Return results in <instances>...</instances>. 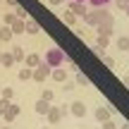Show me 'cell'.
<instances>
[{
	"label": "cell",
	"mask_w": 129,
	"mask_h": 129,
	"mask_svg": "<svg viewBox=\"0 0 129 129\" xmlns=\"http://www.w3.org/2000/svg\"><path fill=\"white\" fill-rule=\"evenodd\" d=\"M62 22L67 24V26H74V24H77V14H72V12L67 10V12L62 14Z\"/></svg>",
	"instance_id": "cell-16"
},
{
	"label": "cell",
	"mask_w": 129,
	"mask_h": 129,
	"mask_svg": "<svg viewBox=\"0 0 129 129\" xmlns=\"http://www.w3.org/2000/svg\"><path fill=\"white\" fill-rule=\"evenodd\" d=\"M0 64H3V67H12V64H14L12 53H3V57H0Z\"/></svg>",
	"instance_id": "cell-18"
},
{
	"label": "cell",
	"mask_w": 129,
	"mask_h": 129,
	"mask_svg": "<svg viewBox=\"0 0 129 129\" xmlns=\"http://www.w3.org/2000/svg\"><path fill=\"white\" fill-rule=\"evenodd\" d=\"M93 115H96L98 122H105V120H110V117H112V110H110V108H105V105H101Z\"/></svg>",
	"instance_id": "cell-8"
},
{
	"label": "cell",
	"mask_w": 129,
	"mask_h": 129,
	"mask_svg": "<svg viewBox=\"0 0 129 129\" xmlns=\"http://www.w3.org/2000/svg\"><path fill=\"white\" fill-rule=\"evenodd\" d=\"M74 3H88V0H74Z\"/></svg>",
	"instance_id": "cell-37"
},
{
	"label": "cell",
	"mask_w": 129,
	"mask_h": 129,
	"mask_svg": "<svg viewBox=\"0 0 129 129\" xmlns=\"http://www.w3.org/2000/svg\"><path fill=\"white\" fill-rule=\"evenodd\" d=\"M50 69H53V67H50L48 62H41L36 69H34V77H31V79H34V81H46V79L50 77Z\"/></svg>",
	"instance_id": "cell-3"
},
{
	"label": "cell",
	"mask_w": 129,
	"mask_h": 129,
	"mask_svg": "<svg viewBox=\"0 0 129 129\" xmlns=\"http://www.w3.org/2000/svg\"><path fill=\"white\" fill-rule=\"evenodd\" d=\"M77 88V81H64V91H74Z\"/></svg>",
	"instance_id": "cell-28"
},
{
	"label": "cell",
	"mask_w": 129,
	"mask_h": 129,
	"mask_svg": "<svg viewBox=\"0 0 129 129\" xmlns=\"http://www.w3.org/2000/svg\"><path fill=\"white\" fill-rule=\"evenodd\" d=\"M7 129H10V127H7Z\"/></svg>",
	"instance_id": "cell-41"
},
{
	"label": "cell",
	"mask_w": 129,
	"mask_h": 129,
	"mask_svg": "<svg viewBox=\"0 0 129 129\" xmlns=\"http://www.w3.org/2000/svg\"><path fill=\"white\" fill-rule=\"evenodd\" d=\"M10 103H12V101H7V98H0V115H5V110L10 108Z\"/></svg>",
	"instance_id": "cell-25"
},
{
	"label": "cell",
	"mask_w": 129,
	"mask_h": 129,
	"mask_svg": "<svg viewBox=\"0 0 129 129\" xmlns=\"http://www.w3.org/2000/svg\"><path fill=\"white\" fill-rule=\"evenodd\" d=\"M0 98H7V101H12V98H14V88H12V86H5L3 91H0Z\"/></svg>",
	"instance_id": "cell-21"
},
{
	"label": "cell",
	"mask_w": 129,
	"mask_h": 129,
	"mask_svg": "<svg viewBox=\"0 0 129 129\" xmlns=\"http://www.w3.org/2000/svg\"><path fill=\"white\" fill-rule=\"evenodd\" d=\"M101 124H103V129H117V124H115L112 117H110V120H105V122H101Z\"/></svg>",
	"instance_id": "cell-26"
},
{
	"label": "cell",
	"mask_w": 129,
	"mask_h": 129,
	"mask_svg": "<svg viewBox=\"0 0 129 129\" xmlns=\"http://www.w3.org/2000/svg\"><path fill=\"white\" fill-rule=\"evenodd\" d=\"M117 48H120V53H129V36L117 38Z\"/></svg>",
	"instance_id": "cell-15"
},
{
	"label": "cell",
	"mask_w": 129,
	"mask_h": 129,
	"mask_svg": "<svg viewBox=\"0 0 129 129\" xmlns=\"http://www.w3.org/2000/svg\"><path fill=\"white\" fill-rule=\"evenodd\" d=\"M84 22L88 26H93L98 34H112V26H115V17L105 7H96L93 12H86L84 14Z\"/></svg>",
	"instance_id": "cell-1"
},
{
	"label": "cell",
	"mask_w": 129,
	"mask_h": 129,
	"mask_svg": "<svg viewBox=\"0 0 129 129\" xmlns=\"http://www.w3.org/2000/svg\"><path fill=\"white\" fill-rule=\"evenodd\" d=\"M0 57H3V53H0Z\"/></svg>",
	"instance_id": "cell-39"
},
{
	"label": "cell",
	"mask_w": 129,
	"mask_h": 129,
	"mask_svg": "<svg viewBox=\"0 0 129 129\" xmlns=\"http://www.w3.org/2000/svg\"><path fill=\"white\" fill-rule=\"evenodd\" d=\"M12 57H14V62H22L24 57H26V53H24L19 46H14V48H12Z\"/></svg>",
	"instance_id": "cell-17"
},
{
	"label": "cell",
	"mask_w": 129,
	"mask_h": 129,
	"mask_svg": "<svg viewBox=\"0 0 129 129\" xmlns=\"http://www.w3.org/2000/svg\"><path fill=\"white\" fill-rule=\"evenodd\" d=\"M124 12H127V17H129V5H127V7H124Z\"/></svg>",
	"instance_id": "cell-36"
},
{
	"label": "cell",
	"mask_w": 129,
	"mask_h": 129,
	"mask_svg": "<svg viewBox=\"0 0 129 129\" xmlns=\"http://www.w3.org/2000/svg\"><path fill=\"white\" fill-rule=\"evenodd\" d=\"M50 105H53V103H48V101H43V98H38V101L34 103V110H36L38 115H46V112L50 110Z\"/></svg>",
	"instance_id": "cell-10"
},
{
	"label": "cell",
	"mask_w": 129,
	"mask_h": 129,
	"mask_svg": "<svg viewBox=\"0 0 129 129\" xmlns=\"http://www.w3.org/2000/svg\"><path fill=\"white\" fill-rule=\"evenodd\" d=\"M5 3H7L10 7H14V5H17V0H5Z\"/></svg>",
	"instance_id": "cell-32"
},
{
	"label": "cell",
	"mask_w": 129,
	"mask_h": 129,
	"mask_svg": "<svg viewBox=\"0 0 129 129\" xmlns=\"http://www.w3.org/2000/svg\"><path fill=\"white\" fill-rule=\"evenodd\" d=\"M77 86H88V79H86V74H81V72L77 74Z\"/></svg>",
	"instance_id": "cell-22"
},
{
	"label": "cell",
	"mask_w": 129,
	"mask_h": 129,
	"mask_svg": "<svg viewBox=\"0 0 129 129\" xmlns=\"http://www.w3.org/2000/svg\"><path fill=\"white\" fill-rule=\"evenodd\" d=\"M0 91H3V86H0Z\"/></svg>",
	"instance_id": "cell-38"
},
{
	"label": "cell",
	"mask_w": 129,
	"mask_h": 129,
	"mask_svg": "<svg viewBox=\"0 0 129 129\" xmlns=\"http://www.w3.org/2000/svg\"><path fill=\"white\" fill-rule=\"evenodd\" d=\"M86 103H81V101H74V103H69V115H74V117H86Z\"/></svg>",
	"instance_id": "cell-4"
},
{
	"label": "cell",
	"mask_w": 129,
	"mask_h": 129,
	"mask_svg": "<svg viewBox=\"0 0 129 129\" xmlns=\"http://www.w3.org/2000/svg\"><path fill=\"white\" fill-rule=\"evenodd\" d=\"M12 38V29L5 24V26H0V41H10Z\"/></svg>",
	"instance_id": "cell-19"
},
{
	"label": "cell",
	"mask_w": 129,
	"mask_h": 129,
	"mask_svg": "<svg viewBox=\"0 0 129 129\" xmlns=\"http://www.w3.org/2000/svg\"><path fill=\"white\" fill-rule=\"evenodd\" d=\"M46 117H48L50 124H57V122L62 120V112H60V108H53V105H50V110L46 112Z\"/></svg>",
	"instance_id": "cell-9"
},
{
	"label": "cell",
	"mask_w": 129,
	"mask_h": 129,
	"mask_svg": "<svg viewBox=\"0 0 129 129\" xmlns=\"http://www.w3.org/2000/svg\"><path fill=\"white\" fill-rule=\"evenodd\" d=\"M24 34H31V36H36V34H41V26H38V22H34V19H29V22H24Z\"/></svg>",
	"instance_id": "cell-11"
},
{
	"label": "cell",
	"mask_w": 129,
	"mask_h": 129,
	"mask_svg": "<svg viewBox=\"0 0 129 129\" xmlns=\"http://www.w3.org/2000/svg\"><path fill=\"white\" fill-rule=\"evenodd\" d=\"M64 60H67V55H64L60 48H50V50L46 53V62L50 64L53 69H55V67H62V62H64Z\"/></svg>",
	"instance_id": "cell-2"
},
{
	"label": "cell",
	"mask_w": 129,
	"mask_h": 129,
	"mask_svg": "<svg viewBox=\"0 0 129 129\" xmlns=\"http://www.w3.org/2000/svg\"><path fill=\"white\" fill-rule=\"evenodd\" d=\"M69 12L72 14H77V17H84V14L88 12V7H86V3H69Z\"/></svg>",
	"instance_id": "cell-6"
},
{
	"label": "cell",
	"mask_w": 129,
	"mask_h": 129,
	"mask_svg": "<svg viewBox=\"0 0 129 129\" xmlns=\"http://www.w3.org/2000/svg\"><path fill=\"white\" fill-rule=\"evenodd\" d=\"M46 129H48V127H46Z\"/></svg>",
	"instance_id": "cell-40"
},
{
	"label": "cell",
	"mask_w": 129,
	"mask_h": 129,
	"mask_svg": "<svg viewBox=\"0 0 129 129\" xmlns=\"http://www.w3.org/2000/svg\"><path fill=\"white\" fill-rule=\"evenodd\" d=\"M103 62H105V64H108V67H115V60H112V57H110V55H103Z\"/></svg>",
	"instance_id": "cell-29"
},
{
	"label": "cell",
	"mask_w": 129,
	"mask_h": 129,
	"mask_svg": "<svg viewBox=\"0 0 129 129\" xmlns=\"http://www.w3.org/2000/svg\"><path fill=\"white\" fill-rule=\"evenodd\" d=\"M31 77H34V69L31 67H24L22 72H19V79H22V81H29Z\"/></svg>",
	"instance_id": "cell-20"
},
{
	"label": "cell",
	"mask_w": 129,
	"mask_h": 129,
	"mask_svg": "<svg viewBox=\"0 0 129 129\" xmlns=\"http://www.w3.org/2000/svg\"><path fill=\"white\" fill-rule=\"evenodd\" d=\"M88 3H91L93 7H105V5H110L112 0H88Z\"/></svg>",
	"instance_id": "cell-23"
},
{
	"label": "cell",
	"mask_w": 129,
	"mask_h": 129,
	"mask_svg": "<svg viewBox=\"0 0 129 129\" xmlns=\"http://www.w3.org/2000/svg\"><path fill=\"white\" fill-rule=\"evenodd\" d=\"M117 129H129V122H127V124H122V127H117Z\"/></svg>",
	"instance_id": "cell-35"
},
{
	"label": "cell",
	"mask_w": 129,
	"mask_h": 129,
	"mask_svg": "<svg viewBox=\"0 0 129 129\" xmlns=\"http://www.w3.org/2000/svg\"><path fill=\"white\" fill-rule=\"evenodd\" d=\"M19 110H22V108H19L17 105V103H10V108H7V110H5V122H12V120H17V117H19Z\"/></svg>",
	"instance_id": "cell-5"
},
{
	"label": "cell",
	"mask_w": 129,
	"mask_h": 129,
	"mask_svg": "<svg viewBox=\"0 0 129 129\" xmlns=\"http://www.w3.org/2000/svg\"><path fill=\"white\" fill-rule=\"evenodd\" d=\"M50 77H53V81H57V84H64V81H67V72H64L62 67H55L50 72Z\"/></svg>",
	"instance_id": "cell-12"
},
{
	"label": "cell",
	"mask_w": 129,
	"mask_h": 129,
	"mask_svg": "<svg viewBox=\"0 0 129 129\" xmlns=\"http://www.w3.org/2000/svg\"><path fill=\"white\" fill-rule=\"evenodd\" d=\"M14 14H17L19 19H24V17H26V10H24L22 5H14Z\"/></svg>",
	"instance_id": "cell-24"
},
{
	"label": "cell",
	"mask_w": 129,
	"mask_h": 129,
	"mask_svg": "<svg viewBox=\"0 0 129 129\" xmlns=\"http://www.w3.org/2000/svg\"><path fill=\"white\" fill-rule=\"evenodd\" d=\"M24 62H26V67H31V69H36L38 64H41V57H38L36 53H31V55H26V57H24Z\"/></svg>",
	"instance_id": "cell-13"
},
{
	"label": "cell",
	"mask_w": 129,
	"mask_h": 129,
	"mask_svg": "<svg viewBox=\"0 0 129 129\" xmlns=\"http://www.w3.org/2000/svg\"><path fill=\"white\" fill-rule=\"evenodd\" d=\"M124 86H127V88H129V77H124Z\"/></svg>",
	"instance_id": "cell-34"
},
{
	"label": "cell",
	"mask_w": 129,
	"mask_h": 129,
	"mask_svg": "<svg viewBox=\"0 0 129 129\" xmlns=\"http://www.w3.org/2000/svg\"><path fill=\"white\" fill-rule=\"evenodd\" d=\"M50 5H60V3H64V0H48Z\"/></svg>",
	"instance_id": "cell-33"
},
{
	"label": "cell",
	"mask_w": 129,
	"mask_h": 129,
	"mask_svg": "<svg viewBox=\"0 0 129 129\" xmlns=\"http://www.w3.org/2000/svg\"><path fill=\"white\" fill-rule=\"evenodd\" d=\"M108 46H110V34H98V41H96V46H93V48H96L98 53H103Z\"/></svg>",
	"instance_id": "cell-7"
},
{
	"label": "cell",
	"mask_w": 129,
	"mask_h": 129,
	"mask_svg": "<svg viewBox=\"0 0 129 129\" xmlns=\"http://www.w3.org/2000/svg\"><path fill=\"white\" fill-rule=\"evenodd\" d=\"M60 112H62V117H64V115H69V103H64V105L60 108Z\"/></svg>",
	"instance_id": "cell-31"
},
{
	"label": "cell",
	"mask_w": 129,
	"mask_h": 129,
	"mask_svg": "<svg viewBox=\"0 0 129 129\" xmlns=\"http://www.w3.org/2000/svg\"><path fill=\"white\" fill-rule=\"evenodd\" d=\"M43 101H48V103H53V98H55V93H53V91H43Z\"/></svg>",
	"instance_id": "cell-27"
},
{
	"label": "cell",
	"mask_w": 129,
	"mask_h": 129,
	"mask_svg": "<svg viewBox=\"0 0 129 129\" xmlns=\"http://www.w3.org/2000/svg\"><path fill=\"white\" fill-rule=\"evenodd\" d=\"M10 29H12V34H24V19H14L12 24H10Z\"/></svg>",
	"instance_id": "cell-14"
},
{
	"label": "cell",
	"mask_w": 129,
	"mask_h": 129,
	"mask_svg": "<svg viewBox=\"0 0 129 129\" xmlns=\"http://www.w3.org/2000/svg\"><path fill=\"white\" fill-rule=\"evenodd\" d=\"M14 19H17V14H5V24H7V26L14 22Z\"/></svg>",
	"instance_id": "cell-30"
}]
</instances>
